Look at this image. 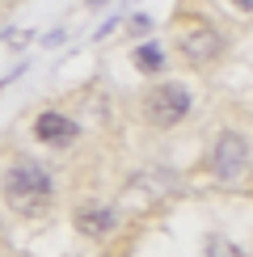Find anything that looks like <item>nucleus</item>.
I'll return each instance as SVG.
<instances>
[{
  "mask_svg": "<svg viewBox=\"0 0 253 257\" xmlns=\"http://www.w3.org/2000/svg\"><path fill=\"white\" fill-rule=\"evenodd\" d=\"M5 198L9 207L17 211V215H42V211L51 207V198H55V181L51 173L38 165V160H13V165L5 169Z\"/></svg>",
  "mask_w": 253,
  "mask_h": 257,
  "instance_id": "1",
  "label": "nucleus"
},
{
  "mask_svg": "<svg viewBox=\"0 0 253 257\" xmlns=\"http://www.w3.org/2000/svg\"><path fill=\"white\" fill-rule=\"evenodd\" d=\"M190 114V89L186 84H152V89L144 93V118L148 126H156V131H169V126H177Z\"/></svg>",
  "mask_w": 253,
  "mask_h": 257,
  "instance_id": "2",
  "label": "nucleus"
},
{
  "mask_svg": "<svg viewBox=\"0 0 253 257\" xmlns=\"http://www.w3.org/2000/svg\"><path fill=\"white\" fill-rule=\"evenodd\" d=\"M177 51H182V59H186V63H194V68H211V63L224 59L228 42H224V34H219L211 21H194V26H186V30H182V38H177Z\"/></svg>",
  "mask_w": 253,
  "mask_h": 257,
  "instance_id": "3",
  "label": "nucleus"
},
{
  "mask_svg": "<svg viewBox=\"0 0 253 257\" xmlns=\"http://www.w3.org/2000/svg\"><path fill=\"white\" fill-rule=\"evenodd\" d=\"M211 169L219 181H236L249 169V139L245 131H224L215 139V152H211Z\"/></svg>",
  "mask_w": 253,
  "mask_h": 257,
  "instance_id": "4",
  "label": "nucleus"
},
{
  "mask_svg": "<svg viewBox=\"0 0 253 257\" xmlns=\"http://www.w3.org/2000/svg\"><path fill=\"white\" fill-rule=\"evenodd\" d=\"M34 139L47 144V148H72L80 139V126L72 122L68 114H59V110H42L34 118Z\"/></svg>",
  "mask_w": 253,
  "mask_h": 257,
  "instance_id": "5",
  "label": "nucleus"
},
{
  "mask_svg": "<svg viewBox=\"0 0 253 257\" xmlns=\"http://www.w3.org/2000/svg\"><path fill=\"white\" fill-rule=\"evenodd\" d=\"M76 232H84L89 240H101L114 232V211L110 207H80L76 211Z\"/></svg>",
  "mask_w": 253,
  "mask_h": 257,
  "instance_id": "6",
  "label": "nucleus"
},
{
  "mask_svg": "<svg viewBox=\"0 0 253 257\" xmlns=\"http://www.w3.org/2000/svg\"><path fill=\"white\" fill-rule=\"evenodd\" d=\"M135 68H140V72H148V76H156V72L165 68V51L156 47V42L140 47V51H135Z\"/></svg>",
  "mask_w": 253,
  "mask_h": 257,
  "instance_id": "7",
  "label": "nucleus"
},
{
  "mask_svg": "<svg viewBox=\"0 0 253 257\" xmlns=\"http://www.w3.org/2000/svg\"><path fill=\"white\" fill-rule=\"evenodd\" d=\"M211 253H215V257H240V253H236V249H232V244H228V240H219V236H215V240H211Z\"/></svg>",
  "mask_w": 253,
  "mask_h": 257,
  "instance_id": "8",
  "label": "nucleus"
},
{
  "mask_svg": "<svg viewBox=\"0 0 253 257\" xmlns=\"http://www.w3.org/2000/svg\"><path fill=\"white\" fill-rule=\"evenodd\" d=\"M232 5H236L240 13H249V9H253V0H232Z\"/></svg>",
  "mask_w": 253,
  "mask_h": 257,
  "instance_id": "9",
  "label": "nucleus"
},
{
  "mask_svg": "<svg viewBox=\"0 0 253 257\" xmlns=\"http://www.w3.org/2000/svg\"><path fill=\"white\" fill-rule=\"evenodd\" d=\"M89 5H101V0H89Z\"/></svg>",
  "mask_w": 253,
  "mask_h": 257,
  "instance_id": "10",
  "label": "nucleus"
}]
</instances>
